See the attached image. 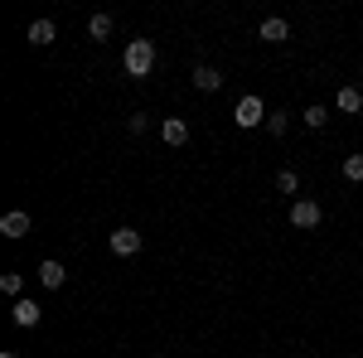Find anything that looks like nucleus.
Returning <instances> with one entry per match:
<instances>
[{"label": "nucleus", "instance_id": "obj_1", "mask_svg": "<svg viewBox=\"0 0 363 358\" xmlns=\"http://www.w3.org/2000/svg\"><path fill=\"white\" fill-rule=\"evenodd\" d=\"M121 63H126L131 78H150V68H155V44H150V39H131L126 54H121Z\"/></svg>", "mask_w": 363, "mask_h": 358}, {"label": "nucleus", "instance_id": "obj_2", "mask_svg": "<svg viewBox=\"0 0 363 358\" xmlns=\"http://www.w3.org/2000/svg\"><path fill=\"white\" fill-rule=\"evenodd\" d=\"M262 116H267V111H262V97H257V92H247V97H238V107H233V121H238L242 131H252V126H262Z\"/></svg>", "mask_w": 363, "mask_h": 358}, {"label": "nucleus", "instance_id": "obj_3", "mask_svg": "<svg viewBox=\"0 0 363 358\" xmlns=\"http://www.w3.org/2000/svg\"><path fill=\"white\" fill-rule=\"evenodd\" d=\"M320 218H325V213H320L315 198H296V203H291V228L306 233V228H320Z\"/></svg>", "mask_w": 363, "mask_h": 358}, {"label": "nucleus", "instance_id": "obj_4", "mask_svg": "<svg viewBox=\"0 0 363 358\" xmlns=\"http://www.w3.org/2000/svg\"><path fill=\"white\" fill-rule=\"evenodd\" d=\"M39 315H44V310H39L34 301H25V296H20V301L10 305V320H15L20 330H34V325H39Z\"/></svg>", "mask_w": 363, "mask_h": 358}, {"label": "nucleus", "instance_id": "obj_5", "mask_svg": "<svg viewBox=\"0 0 363 358\" xmlns=\"http://www.w3.org/2000/svg\"><path fill=\"white\" fill-rule=\"evenodd\" d=\"M112 252H116V257H136V252H140V233H136V228H116V233H112Z\"/></svg>", "mask_w": 363, "mask_h": 358}, {"label": "nucleus", "instance_id": "obj_6", "mask_svg": "<svg viewBox=\"0 0 363 358\" xmlns=\"http://www.w3.org/2000/svg\"><path fill=\"white\" fill-rule=\"evenodd\" d=\"M257 34H262V44H286V39H291V25H286L281 15H272V20H262Z\"/></svg>", "mask_w": 363, "mask_h": 358}, {"label": "nucleus", "instance_id": "obj_7", "mask_svg": "<svg viewBox=\"0 0 363 358\" xmlns=\"http://www.w3.org/2000/svg\"><path fill=\"white\" fill-rule=\"evenodd\" d=\"M39 281H44L49 291H63V281H68V267L49 257V262H39Z\"/></svg>", "mask_w": 363, "mask_h": 358}, {"label": "nucleus", "instance_id": "obj_8", "mask_svg": "<svg viewBox=\"0 0 363 358\" xmlns=\"http://www.w3.org/2000/svg\"><path fill=\"white\" fill-rule=\"evenodd\" d=\"M194 87L199 92H218V87H223V73H218L213 63H199L194 68Z\"/></svg>", "mask_w": 363, "mask_h": 358}, {"label": "nucleus", "instance_id": "obj_9", "mask_svg": "<svg viewBox=\"0 0 363 358\" xmlns=\"http://www.w3.org/2000/svg\"><path fill=\"white\" fill-rule=\"evenodd\" d=\"M29 228H34V223H29L25 208H15V213H5V218H0V233H5V237H25Z\"/></svg>", "mask_w": 363, "mask_h": 358}, {"label": "nucleus", "instance_id": "obj_10", "mask_svg": "<svg viewBox=\"0 0 363 358\" xmlns=\"http://www.w3.org/2000/svg\"><path fill=\"white\" fill-rule=\"evenodd\" d=\"M160 136H165V145H184V140H189V121H184V116H165Z\"/></svg>", "mask_w": 363, "mask_h": 358}, {"label": "nucleus", "instance_id": "obj_11", "mask_svg": "<svg viewBox=\"0 0 363 358\" xmlns=\"http://www.w3.org/2000/svg\"><path fill=\"white\" fill-rule=\"evenodd\" d=\"M54 39H58L54 20H34V25H29V44H34V49H44V44H54Z\"/></svg>", "mask_w": 363, "mask_h": 358}, {"label": "nucleus", "instance_id": "obj_12", "mask_svg": "<svg viewBox=\"0 0 363 358\" xmlns=\"http://www.w3.org/2000/svg\"><path fill=\"white\" fill-rule=\"evenodd\" d=\"M335 107L344 111V116H354V111L363 107V92L359 87H339V97H335Z\"/></svg>", "mask_w": 363, "mask_h": 358}, {"label": "nucleus", "instance_id": "obj_13", "mask_svg": "<svg viewBox=\"0 0 363 358\" xmlns=\"http://www.w3.org/2000/svg\"><path fill=\"white\" fill-rule=\"evenodd\" d=\"M301 121H306L310 131H320V126H330V111H325V107H306V111H301Z\"/></svg>", "mask_w": 363, "mask_h": 358}, {"label": "nucleus", "instance_id": "obj_14", "mask_svg": "<svg viewBox=\"0 0 363 358\" xmlns=\"http://www.w3.org/2000/svg\"><path fill=\"white\" fill-rule=\"evenodd\" d=\"M87 34H92V39H107V34H112V15H92V20H87Z\"/></svg>", "mask_w": 363, "mask_h": 358}, {"label": "nucleus", "instance_id": "obj_15", "mask_svg": "<svg viewBox=\"0 0 363 358\" xmlns=\"http://www.w3.org/2000/svg\"><path fill=\"white\" fill-rule=\"evenodd\" d=\"M0 291H5V296H20V291H25V276H20V272H5V276H0Z\"/></svg>", "mask_w": 363, "mask_h": 358}, {"label": "nucleus", "instance_id": "obj_16", "mask_svg": "<svg viewBox=\"0 0 363 358\" xmlns=\"http://www.w3.org/2000/svg\"><path fill=\"white\" fill-rule=\"evenodd\" d=\"M267 131H272V136H286V131H291V116H286V111H272V116H267Z\"/></svg>", "mask_w": 363, "mask_h": 358}, {"label": "nucleus", "instance_id": "obj_17", "mask_svg": "<svg viewBox=\"0 0 363 358\" xmlns=\"http://www.w3.org/2000/svg\"><path fill=\"white\" fill-rule=\"evenodd\" d=\"M277 189L281 194H296V189H301V174H296V169H281V174H277Z\"/></svg>", "mask_w": 363, "mask_h": 358}, {"label": "nucleus", "instance_id": "obj_18", "mask_svg": "<svg viewBox=\"0 0 363 358\" xmlns=\"http://www.w3.org/2000/svg\"><path fill=\"white\" fill-rule=\"evenodd\" d=\"M344 179H354V184L363 179V155H349V160H344Z\"/></svg>", "mask_w": 363, "mask_h": 358}, {"label": "nucleus", "instance_id": "obj_19", "mask_svg": "<svg viewBox=\"0 0 363 358\" xmlns=\"http://www.w3.org/2000/svg\"><path fill=\"white\" fill-rule=\"evenodd\" d=\"M126 131H131V136H145V116H140V111H136V116H126Z\"/></svg>", "mask_w": 363, "mask_h": 358}, {"label": "nucleus", "instance_id": "obj_20", "mask_svg": "<svg viewBox=\"0 0 363 358\" xmlns=\"http://www.w3.org/2000/svg\"><path fill=\"white\" fill-rule=\"evenodd\" d=\"M0 358H20V354H0Z\"/></svg>", "mask_w": 363, "mask_h": 358}]
</instances>
